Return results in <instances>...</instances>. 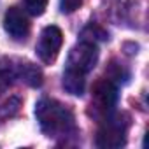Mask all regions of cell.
Returning <instances> with one entry per match:
<instances>
[{
	"instance_id": "6da1fadb",
	"label": "cell",
	"mask_w": 149,
	"mask_h": 149,
	"mask_svg": "<svg viewBox=\"0 0 149 149\" xmlns=\"http://www.w3.org/2000/svg\"><path fill=\"white\" fill-rule=\"evenodd\" d=\"M35 118L39 121L42 133L53 139L67 137L76 130V119H74L72 111L53 98H42L37 102Z\"/></svg>"
},
{
	"instance_id": "7a4b0ae2",
	"label": "cell",
	"mask_w": 149,
	"mask_h": 149,
	"mask_svg": "<svg viewBox=\"0 0 149 149\" xmlns=\"http://www.w3.org/2000/svg\"><path fill=\"white\" fill-rule=\"evenodd\" d=\"M126 128L128 121L121 119V114H114L105 118L104 125L97 133V146L102 149H118L126 144Z\"/></svg>"
},
{
	"instance_id": "3957f363",
	"label": "cell",
	"mask_w": 149,
	"mask_h": 149,
	"mask_svg": "<svg viewBox=\"0 0 149 149\" xmlns=\"http://www.w3.org/2000/svg\"><path fill=\"white\" fill-rule=\"evenodd\" d=\"M98 61V49L93 42H79L76 44L70 53H68V58H67V67L68 70H74V72H79V74H86L90 70H93V67L97 65Z\"/></svg>"
},
{
	"instance_id": "277c9868",
	"label": "cell",
	"mask_w": 149,
	"mask_h": 149,
	"mask_svg": "<svg viewBox=\"0 0 149 149\" xmlns=\"http://www.w3.org/2000/svg\"><path fill=\"white\" fill-rule=\"evenodd\" d=\"M61 44H63V33L58 26L51 25V26H46L42 32H40V37H39V42L35 46V53L39 56L40 61L44 63H51L56 60L60 49H61Z\"/></svg>"
},
{
	"instance_id": "5b68a950",
	"label": "cell",
	"mask_w": 149,
	"mask_h": 149,
	"mask_svg": "<svg viewBox=\"0 0 149 149\" xmlns=\"http://www.w3.org/2000/svg\"><path fill=\"white\" fill-rule=\"evenodd\" d=\"M4 30L14 40H25L30 33V23L26 14L18 7H9L4 14Z\"/></svg>"
},
{
	"instance_id": "8992f818",
	"label": "cell",
	"mask_w": 149,
	"mask_h": 149,
	"mask_svg": "<svg viewBox=\"0 0 149 149\" xmlns=\"http://www.w3.org/2000/svg\"><path fill=\"white\" fill-rule=\"evenodd\" d=\"M93 100H95V105L98 111L109 114L118 102V88H116L114 81H111V79L98 81L93 88Z\"/></svg>"
},
{
	"instance_id": "52a82bcc",
	"label": "cell",
	"mask_w": 149,
	"mask_h": 149,
	"mask_svg": "<svg viewBox=\"0 0 149 149\" xmlns=\"http://www.w3.org/2000/svg\"><path fill=\"white\" fill-rule=\"evenodd\" d=\"M86 76L84 74H79V72H74V70H68L65 68L63 72V88L70 93V95H76V97H81L84 93V88H86Z\"/></svg>"
},
{
	"instance_id": "ba28073f",
	"label": "cell",
	"mask_w": 149,
	"mask_h": 149,
	"mask_svg": "<svg viewBox=\"0 0 149 149\" xmlns=\"http://www.w3.org/2000/svg\"><path fill=\"white\" fill-rule=\"evenodd\" d=\"M16 76L25 81L28 86H40L42 84V72L32 63H19L16 68Z\"/></svg>"
},
{
	"instance_id": "9c48e42d",
	"label": "cell",
	"mask_w": 149,
	"mask_h": 149,
	"mask_svg": "<svg viewBox=\"0 0 149 149\" xmlns=\"http://www.w3.org/2000/svg\"><path fill=\"white\" fill-rule=\"evenodd\" d=\"M18 109H19V98H9L4 105H0V125L9 118L16 116Z\"/></svg>"
},
{
	"instance_id": "30bf717a",
	"label": "cell",
	"mask_w": 149,
	"mask_h": 149,
	"mask_svg": "<svg viewBox=\"0 0 149 149\" xmlns=\"http://www.w3.org/2000/svg\"><path fill=\"white\" fill-rule=\"evenodd\" d=\"M47 2L49 0H23V6H25L28 14L40 16V14H44V11L47 7Z\"/></svg>"
},
{
	"instance_id": "8fae6325",
	"label": "cell",
	"mask_w": 149,
	"mask_h": 149,
	"mask_svg": "<svg viewBox=\"0 0 149 149\" xmlns=\"http://www.w3.org/2000/svg\"><path fill=\"white\" fill-rule=\"evenodd\" d=\"M13 79H14V72L7 70V68H2L0 70V97H2V93H6L11 84H13Z\"/></svg>"
},
{
	"instance_id": "7c38bea8",
	"label": "cell",
	"mask_w": 149,
	"mask_h": 149,
	"mask_svg": "<svg viewBox=\"0 0 149 149\" xmlns=\"http://www.w3.org/2000/svg\"><path fill=\"white\" fill-rule=\"evenodd\" d=\"M83 4V0H60V11L65 14H70L76 9H79Z\"/></svg>"
}]
</instances>
